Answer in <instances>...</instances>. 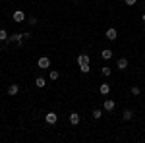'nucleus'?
<instances>
[{
  "label": "nucleus",
  "mask_w": 145,
  "mask_h": 143,
  "mask_svg": "<svg viewBox=\"0 0 145 143\" xmlns=\"http://www.w3.org/2000/svg\"><path fill=\"white\" fill-rule=\"evenodd\" d=\"M99 93L101 95H108V93H110V85H108V83H101L99 85Z\"/></svg>",
  "instance_id": "obj_8"
},
{
  "label": "nucleus",
  "mask_w": 145,
  "mask_h": 143,
  "mask_svg": "<svg viewBox=\"0 0 145 143\" xmlns=\"http://www.w3.org/2000/svg\"><path fill=\"white\" fill-rule=\"evenodd\" d=\"M79 120H81V118H79V114H78V112H70V122H72L74 126H78Z\"/></svg>",
  "instance_id": "obj_10"
},
{
  "label": "nucleus",
  "mask_w": 145,
  "mask_h": 143,
  "mask_svg": "<svg viewBox=\"0 0 145 143\" xmlns=\"http://www.w3.org/2000/svg\"><path fill=\"white\" fill-rule=\"evenodd\" d=\"M130 91H132V95H134V97H137V95L141 93V89H139V87H132Z\"/></svg>",
  "instance_id": "obj_20"
},
{
  "label": "nucleus",
  "mask_w": 145,
  "mask_h": 143,
  "mask_svg": "<svg viewBox=\"0 0 145 143\" xmlns=\"http://www.w3.org/2000/svg\"><path fill=\"white\" fill-rule=\"evenodd\" d=\"M37 66L41 68V70H46V68H50V60H48L46 56H41L39 62H37Z\"/></svg>",
  "instance_id": "obj_1"
},
{
  "label": "nucleus",
  "mask_w": 145,
  "mask_h": 143,
  "mask_svg": "<svg viewBox=\"0 0 145 143\" xmlns=\"http://www.w3.org/2000/svg\"><path fill=\"white\" fill-rule=\"evenodd\" d=\"M132 116H134V112H132V110H124L122 118H124V120H126V122H128V120H132Z\"/></svg>",
  "instance_id": "obj_14"
},
{
  "label": "nucleus",
  "mask_w": 145,
  "mask_h": 143,
  "mask_svg": "<svg viewBox=\"0 0 145 143\" xmlns=\"http://www.w3.org/2000/svg\"><path fill=\"white\" fill-rule=\"evenodd\" d=\"M124 2H126L128 6H134V4H135V0H124Z\"/></svg>",
  "instance_id": "obj_22"
},
{
  "label": "nucleus",
  "mask_w": 145,
  "mask_h": 143,
  "mask_svg": "<svg viewBox=\"0 0 145 143\" xmlns=\"http://www.w3.org/2000/svg\"><path fill=\"white\" fill-rule=\"evenodd\" d=\"M35 85H37L39 89H43L46 85V79H45V77H37V79H35Z\"/></svg>",
  "instance_id": "obj_12"
},
{
  "label": "nucleus",
  "mask_w": 145,
  "mask_h": 143,
  "mask_svg": "<svg viewBox=\"0 0 145 143\" xmlns=\"http://www.w3.org/2000/svg\"><path fill=\"white\" fill-rule=\"evenodd\" d=\"M12 18H14V22H18V23L25 22V14H23L22 10H16V12H14V16H12Z\"/></svg>",
  "instance_id": "obj_2"
},
{
  "label": "nucleus",
  "mask_w": 145,
  "mask_h": 143,
  "mask_svg": "<svg viewBox=\"0 0 145 143\" xmlns=\"http://www.w3.org/2000/svg\"><path fill=\"white\" fill-rule=\"evenodd\" d=\"M45 120H46V124H56L58 122V114H54V112H48L45 116Z\"/></svg>",
  "instance_id": "obj_5"
},
{
  "label": "nucleus",
  "mask_w": 145,
  "mask_h": 143,
  "mask_svg": "<svg viewBox=\"0 0 145 143\" xmlns=\"http://www.w3.org/2000/svg\"><path fill=\"white\" fill-rule=\"evenodd\" d=\"M101 74H103V76H110L112 70H110L108 66H103V68H101Z\"/></svg>",
  "instance_id": "obj_16"
},
{
  "label": "nucleus",
  "mask_w": 145,
  "mask_h": 143,
  "mask_svg": "<svg viewBox=\"0 0 145 143\" xmlns=\"http://www.w3.org/2000/svg\"><path fill=\"white\" fill-rule=\"evenodd\" d=\"M23 37H25V33H16V35H12V37H8V41H6V43H20L22 44V39Z\"/></svg>",
  "instance_id": "obj_3"
},
{
  "label": "nucleus",
  "mask_w": 145,
  "mask_h": 143,
  "mask_svg": "<svg viewBox=\"0 0 145 143\" xmlns=\"http://www.w3.org/2000/svg\"><path fill=\"white\" fill-rule=\"evenodd\" d=\"M78 64H79V66H83V64H89V56L85 54V52H83V54H79V56H78Z\"/></svg>",
  "instance_id": "obj_9"
},
{
  "label": "nucleus",
  "mask_w": 145,
  "mask_h": 143,
  "mask_svg": "<svg viewBox=\"0 0 145 143\" xmlns=\"http://www.w3.org/2000/svg\"><path fill=\"white\" fill-rule=\"evenodd\" d=\"M101 56H103L105 60H110V58H112V50H110V48H105V50L101 52Z\"/></svg>",
  "instance_id": "obj_13"
},
{
  "label": "nucleus",
  "mask_w": 145,
  "mask_h": 143,
  "mask_svg": "<svg viewBox=\"0 0 145 143\" xmlns=\"http://www.w3.org/2000/svg\"><path fill=\"white\" fill-rule=\"evenodd\" d=\"M114 106H116V103H114L112 99L105 101V110H108V112H110V110H114Z\"/></svg>",
  "instance_id": "obj_11"
},
{
  "label": "nucleus",
  "mask_w": 145,
  "mask_h": 143,
  "mask_svg": "<svg viewBox=\"0 0 145 143\" xmlns=\"http://www.w3.org/2000/svg\"><path fill=\"white\" fill-rule=\"evenodd\" d=\"M126 68H128V60H126V58H120V60L116 62V70H120V72H124Z\"/></svg>",
  "instance_id": "obj_7"
},
{
  "label": "nucleus",
  "mask_w": 145,
  "mask_h": 143,
  "mask_svg": "<svg viewBox=\"0 0 145 143\" xmlns=\"http://www.w3.org/2000/svg\"><path fill=\"white\" fill-rule=\"evenodd\" d=\"M143 22H145V14H143Z\"/></svg>",
  "instance_id": "obj_23"
},
{
  "label": "nucleus",
  "mask_w": 145,
  "mask_h": 143,
  "mask_svg": "<svg viewBox=\"0 0 145 143\" xmlns=\"http://www.w3.org/2000/svg\"><path fill=\"white\" fill-rule=\"evenodd\" d=\"M18 93H20V85H18V83H12L10 87H8V95H10V97H16Z\"/></svg>",
  "instance_id": "obj_4"
},
{
  "label": "nucleus",
  "mask_w": 145,
  "mask_h": 143,
  "mask_svg": "<svg viewBox=\"0 0 145 143\" xmlns=\"http://www.w3.org/2000/svg\"><path fill=\"white\" fill-rule=\"evenodd\" d=\"M116 37H118V33H116V29H114V27L106 29V39H108V41H116Z\"/></svg>",
  "instance_id": "obj_6"
},
{
  "label": "nucleus",
  "mask_w": 145,
  "mask_h": 143,
  "mask_svg": "<svg viewBox=\"0 0 145 143\" xmlns=\"http://www.w3.org/2000/svg\"><path fill=\"white\" fill-rule=\"evenodd\" d=\"M48 77H50V81H56V79L60 77V74H58L56 70H50V74H48Z\"/></svg>",
  "instance_id": "obj_15"
},
{
  "label": "nucleus",
  "mask_w": 145,
  "mask_h": 143,
  "mask_svg": "<svg viewBox=\"0 0 145 143\" xmlns=\"http://www.w3.org/2000/svg\"><path fill=\"white\" fill-rule=\"evenodd\" d=\"M79 70H81V74H89V72H91L89 64H83V66H79Z\"/></svg>",
  "instance_id": "obj_18"
},
{
  "label": "nucleus",
  "mask_w": 145,
  "mask_h": 143,
  "mask_svg": "<svg viewBox=\"0 0 145 143\" xmlns=\"http://www.w3.org/2000/svg\"><path fill=\"white\" fill-rule=\"evenodd\" d=\"M91 114H93V118H95V120H99L101 116H103V112H101L99 108H95V110H93V112H91Z\"/></svg>",
  "instance_id": "obj_17"
},
{
  "label": "nucleus",
  "mask_w": 145,
  "mask_h": 143,
  "mask_svg": "<svg viewBox=\"0 0 145 143\" xmlns=\"http://www.w3.org/2000/svg\"><path fill=\"white\" fill-rule=\"evenodd\" d=\"M0 41H8V33L4 29H0Z\"/></svg>",
  "instance_id": "obj_19"
},
{
  "label": "nucleus",
  "mask_w": 145,
  "mask_h": 143,
  "mask_svg": "<svg viewBox=\"0 0 145 143\" xmlns=\"http://www.w3.org/2000/svg\"><path fill=\"white\" fill-rule=\"evenodd\" d=\"M27 22H29V25H37V18H29Z\"/></svg>",
  "instance_id": "obj_21"
}]
</instances>
